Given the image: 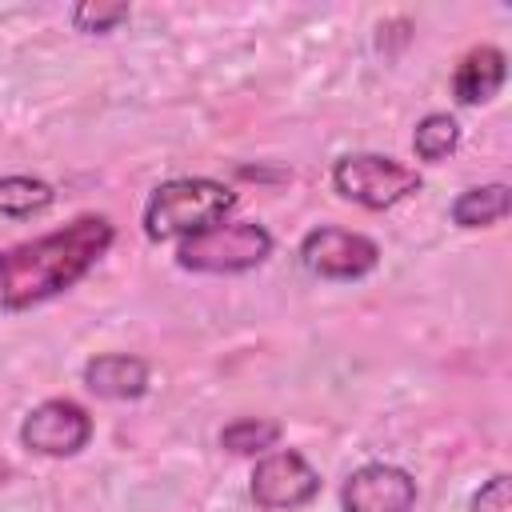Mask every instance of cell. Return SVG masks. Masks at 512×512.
Returning a JSON list of instances; mask_svg holds the SVG:
<instances>
[{"instance_id": "obj_1", "label": "cell", "mask_w": 512, "mask_h": 512, "mask_svg": "<svg viewBox=\"0 0 512 512\" xmlns=\"http://www.w3.org/2000/svg\"><path fill=\"white\" fill-rule=\"evenodd\" d=\"M112 240V220L88 212L56 232L0 248V312H24L76 288L100 264Z\"/></svg>"}, {"instance_id": "obj_2", "label": "cell", "mask_w": 512, "mask_h": 512, "mask_svg": "<svg viewBox=\"0 0 512 512\" xmlns=\"http://www.w3.org/2000/svg\"><path fill=\"white\" fill-rule=\"evenodd\" d=\"M232 208H236V192L228 184L208 176H176L152 188L144 204V236L152 244L188 240L228 220Z\"/></svg>"}, {"instance_id": "obj_3", "label": "cell", "mask_w": 512, "mask_h": 512, "mask_svg": "<svg viewBox=\"0 0 512 512\" xmlns=\"http://www.w3.org/2000/svg\"><path fill=\"white\" fill-rule=\"evenodd\" d=\"M272 256V232L256 220H220L216 228L176 244V264L184 272L232 276L252 272Z\"/></svg>"}, {"instance_id": "obj_4", "label": "cell", "mask_w": 512, "mask_h": 512, "mask_svg": "<svg viewBox=\"0 0 512 512\" xmlns=\"http://www.w3.org/2000/svg\"><path fill=\"white\" fill-rule=\"evenodd\" d=\"M332 188L348 204H360L368 212H384V208L408 200L412 192H420V172L396 156L352 152V156H340L332 164Z\"/></svg>"}, {"instance_id": "obj_5", "label": "cell", "mask_w": 512, "mask_h": 512, "mask_svg": "<svg viewBox=\"0 0 512 512\" xmlns=\"http://www.w3.org/2000/svg\"><path fill=\"white\" fill-rule=\"evenodd\" d=\"M300 264L320 276V280H364L368 272H376L380 264V248L372 236L352 232V228H336V224H320L312 232H304L300 240Z\"/></svg>"}, {"instance_id": "obj_6", "label": "cell", "mask_w": 512, "mask_h": 512, "mask_svg": "<svg viewBox=\"0 0 512 512\" xmlns=\"http://www.w3.org/2000/svg\"><path fill=\"white\" fill-rule=\"evenodd\" d=\"M252 504L264 512H296L320 496V472L292 448H272L252 468Z\"/></svg>"}, {"instance_id": "obj_7", "label": "cell", "mask_w": 512, "mask_h": 512, "mask_svg": "<svg viewBox=\"0 0 512 512\" xmlns=\"http://www.w3.org/2000/svg\"><path fill=\"white\" fill-rule=\"evenodd\" d=\"M92 440V416L68 400V396H52V400H40L24 420H20V444L36 456H52V460H64V456H76L84 452Z\"/></svg>"}, {"instance_id": "obj_8", "label": "cell", "mask_w": 512, "mask_h": 512, "mask_svg": "<svg viewBox=\"0 0 512 512\" xmlns=\"http://www.w3.org/2000/svg\"><path fill=\"white\" fill-rule=\"evenodd\" d=\"M340 508L344 512H412L416 508V480L384 460L360 464L340 484Z\"/></svg>"}, {"instance_id": "obj_9", "label": "cell", "mask_w": 512, "mask_h": 512, "mask_svg": "<svg viewBox=\"0 0 512 512\" xmlns=\"http://www.w3.org/2000/svg\"><path fill=\"white\" fill-rule=\"evenodd\" d=\"M84 388L104 400H136L148 392V364L128 352H100L84 364Z\"/></svg>"}, {"instance_id": "obj_10", "label": "cell", "mask_w": 512, "mask_h": 512, "mask_svg": "<svg viewBox=\"0 0 512 512\" xmlns=\"http://www.w3.org/2000/svg\"><path fill=\"white\" fill-rule=\"evenodd\" d=\"M508 80V56L496 44H480L472 48L456 72H452V96L456 104H488Z\"/></svg>"}, {"instance_id": "obj_11", "label": "cell", "mask_w": 512, "mask_h": 512, "mask_svg": "<svg viewBox=\"0 0 512 512\" xmlns=\"http://www.w3.org/2000/svg\"><path fill=\"white\" fill-rule=\"evenodd\" d=\"M508 216V184H480L452 200V224L456 228H492Z\"/></svg>"}, {"instance_id": "obj_12", "label": "cell", "mask_w": 512, "mask_h": 512, "mask_svg": "<svg viewBox=\"0 0 512 512\" xmlns=\"http://www.w3.org/2000/svg\"><path fill=\"white\" fill-rule=\"evenodd\" d=\"M52 200H56L52 184L36 176H0V216L8 220L40 216L44 208H52Z\"/></svg>"}, {"instance_id": "obj_13", "label": "cell", "mask_w": 512, "mask_h": 512, "mask_svg": "<svg viewBox=\"0 0 512 512\" xmlns=\"http://www.w3.org/2000/svg\"><path fill=\"white\" fill-rule=\"evenodd\" d=\"M456 144H460V124H456V116H448V112H428V116L416 124V132H412V152H416V160H424V164L448 160V156L456 152Z\"/></svg>"}, {"instance_id": "obj_14", "label": "cell", "mask_w": 512, "mask_h": 512, "mask_svg": "<svg viewBox=\"0 0 512 512\" xmlns=\"http://www.w3.org/2000/svg\"><path fill=\"white\" fill-rule=\"evenodd\" d=\"M280 424L276 420H264V416H240L232 424L220 428V448L236 452V456H264L276 448L280 440Z\"/></svg>"}, {"instance_id": "obj_15", "label": "cell", "mask_w": 512, "mask_h": 512, "mask_svg": "<svg viewBox=\"0 0 512 512\" xmlns=\"http://www.w3.org/2000/svg\"><path fill=\"white\" fill-rule=\"evenodd\" d=\"M128 20V4H80V8H72V24L80 28V32H112L116 24H124Z\"/></svg>"}, {"instance_id": "obj_16", "label": "cell", "mask_w": 512, "mask_h": 512, "mask_svg": "<svg viewBox=\"0 0 512 512\" xmlns=\"http://www.w3.org/2000/svg\"><path fill=\"white\" fill-rule=\"evenodd\" d=\"M472 512H512V496H508V476L496 472L492 480L480 484V492L472 496Z\"/></svg>"}]
</instances>
